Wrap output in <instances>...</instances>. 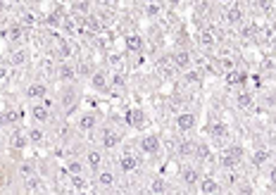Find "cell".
I'll return each mask as SVG.
<instances>
[{"label": "cell", "mask_w": 276, "mask_h": 195, "mask_svg": "<svg viewBox=\"0 0 276 195\" xmlns=\"http://www.w3.org/2000/svg\"><path fill=\"white\" fill-rule=\"evenodd\" d=\"M245 160V148L241 143H234V145H226L219 153V167L226 169V171H234L236 167H241Z\"/></svg>", "instance_id": "cell-1"}, {"label": "cell", "mask_w": 276, "mask_h": 195, "mask_svg": "<svg viewBox=\"0 0 276 195\" xmlns=\"http://www.w3.org/2000/svg\"><path fill=\"white\" fill-rule=\"evenodd\" d=\"M124 122L131 129H145L148 126V114H145L143 107H129L124 114Z\"/></svg>", "instance_id": "cell-2"}, {"label": "cell", "mask_w": 276, "mask_h": 195, "mask_svg": "<svg viewBox=\"0 0 276 195\" xmlns=\"http://www.w3.org/2000/svg\"><path fill=\"white\" fill-rule=\"evenodd\" d=\"M91 88L96 91V93H110V71L105 69H96L93 74H91Z\"/></svg>", "instance_id": "cell-3"}, {"label": "cell", "mask_w": 276, "mask_h": 195, "mask_svg": "<svg viewBox=\"0 0 276 195\" xmlns=\"http://www.w3.org/2000/svg\"><path fill=\"white\" fill-rule=\"evenodd\" d=\"M174 126H176V131H181V133L195 131V126H198V114H195V112H179L176 119H174Z\"/></svg>", "instance_id": "cell-4"}, {"label": "cell", "mask_w": 276, "mask_h": 195, "mask_svg": "<svg viewBox=\"0 0 276 195\" xmlns=\"http://www.w3.org/2000/svg\"><path fill=\"white\" fill-rule=\"evenodd\" d=\"M124 48L134 55H140V53H145V38L138 31H129L124 36Z\"/></svg>", "instance_id": "cell-5"}, {"label": "cell", "mask_w": 276, "mask_h": 195, "mask_svg": "<svg viewBox=\"0 0 276 195\" xmlns=\"http://www.w3.org/2000/svg\"><path fill=\"white\" fill-rule=\"evenodd\" d=\"M138 148H140V153L145 155H157L160 148H162V140H160L157 133H145L143 138L138 140Z\"/></svg>", "instance_id": "cell-6"}, {"label": "cell", "mask_w": 276, "mask_h": 195, "mask_svg": "<svg viewBox=\"0 0 276 195\" xmlns=\"http://www.w3.org/2000/svg\"><path fill=\"white\" fill-rule=\"evenodd\" d=\"M24 122V110L22 107H5L0 112V126H17Z\"/></svg>", "instance_id": "cell-7"}, {"label": "cell", "mask_w": 276, "mask_h": 195, "mask_svg": "<svg viewBox=\"0 0 276 195\" xmlns=\"http://www.w3.org/2000/svg\"><path fill=\"white\" fill-rule=\"evenodd\" d=\"M122 145V133L114 131V129H103V136H100V148L105 150H114Z\"/></svg>", "instance_id": "cell-8"}, {"label": "cell", "mask_w": 276, "mask_h": 195, "mask_svg": "<svg viewBox=\"0 0 276 195\" xmlns=\"http://www.w3.org/2000/svg\"><path fill=\"white\" fill-rule=\"evenodd\" d=\"M200 179H203V171H200L198 164H186L183 171H181V181L186 183L188 188H195L200 183Z\"/></svg>", "instance_id": "cell-9"}, {"label": "cell", "mask_w": 276, "mask_h": 195, "mask_svg": "<svg viewBox=\"0 0 276 195\" xmlns=\"http://www.w3.org/2000/svg\"><path fill=\"white\" fill-rule=\"evenodd\" d=\"M98 124H100V119H98L96 112H81V114H79V119H76V129H79L81 133L93 131Z\"/></svg>", "instance_id": "cell-10"}, {"label": "cell", "mask_w": 276, "mask_h": 195, "mask_svg": "<svg viewBox=\"0 0 276 195\" xmlns=\"http://www.w3.org/2000/svg\"><path fill=\"white\" fill-rule=\"evenodd\" d=\"M86 167L91 169L93 174H98L100 169H103V164H105V155H103V150H98V148H91L88 153H86Z\"/></svg>", "instance_id": "cell-11"}, {"label": "cell", "mask_w": 276, "mask_h": 195, "mask_svg": "<svg viewBox=\"0 0 276 195\" xmlns=\"http://www.w3.org/2000/svg\"><path fill=\"white\" fill-rule=\"evenodd\" d=\"M0 38H7L10 43L19 45V43H24V38H27V27H24V24H12L7 31L0 33Z\"/></svg>", "instance_id": "cell-12"}, {"label": "cell", "mask_w": 276, "mask_h": 195, "mask_svg": "<svg viewBox=\"0 0 276 195\" xmlns=\"http://www.w3.org/2000/svg\"><path fill=\"white\" fill-rule=\"evenodd\" d=\"M198 191L203 195H219L221 183H219V179H214V176H203L200 183H198Z\"/></svg>", "instance_id": "cell-13"}, {"label": "cell", "mask_w": 276, "mask_h": 195, "mask_svg": "<svg viewBox=\"0 0 276 195\" xmlns=\"http://www.w3.org/2000/svg\"><path fill=\"white\" fill-rule=\"evenodd\" d=\"M55 69H57V79H60V81H65V84H71V81L79 76L76 67H74L71 62H67V60H65V62H60Z\"/></svg>", "instance_id": "cell-14"}, {"label": "cell", "mask_w": 276, "mask_h": 195, "mask_svg": "<svg viewBox=\"0 0 276 195\" xmlns=\"http://www.w3.org/2000/svg\"><path fill=\"white\" fill-rule=\"evenodd\" d=\"M24 98H27V100H45V98H48V86L43 84V81H34V84L27 86Z\"/></svg>", "instance_id": "cell-15"}, {"label": "cell", "mask_w": 276, "mask_h": 195, "mask_svg": "<svg viewBox=\"0 0 276 195\" xmlns=\"http://www.w3.org/2000/svg\"><path fill=\"white\" fill-rule=\"evenodd\" d=\"M236 107L243 112H252L255 110V96H252V91H238L236 93Z\"/></svg>", "instance_id": "cell-16"}, {"label": "cell", "mask_w": 276, "mask_h": 195, "mask_svg": "<svg viewBox=\"0 0 276 195\" xmlns=\"http://www.w3.org/2000/svg\"><path fill=\"white\" fill-rule=\"evenodd\" d=\"M248 74L245 71H241V69H231V71H226L224 74V81L229 86H234V88H245V84H248Z\"/></svg>", "instance_id": "cell-17"}, {"label": "cell", "mask_w": 276, "mask_h": 195, "mask_svg": "<svg viewBox=\"0 0 276 195\" xmlns=\"http://www.w3.org/2000/svg\"><path fill=\"white\" fill-rule=\"evenodd\" d=\"M224 19L229 22V24H243V19H245V12H243V7L238 5V2H234V5H229L226 7V12H224Z\"/></svg>", "instance_id": "cell-18"}, {"label": "cell", "mask_w": 276, "mask_h": 195, "mask_svg": "<svg viewBox=\"0 0 276 195\" xmlns=\"http://www.w3.org/2000/svg\"><path fill=\"white\" fill-rule=\"evenodd\" d=\"M174 67L181 71H186V69H191V65H193V55L188 53V50H183V48H179L176 53H174Z\"/></svg>", "instance_id": "cell-19"}, {"label": "cell", "mask_w": 276, "mask_h": 195, "mask_svg": "<svg viewBox=\"0 0 276 195\" xmlns=\"http://www.w3.org/2000/svg\"><path fill=\"white\" fill-rule=\"evenodd\" d=\"M31 117H34V122L38 126L48 124V122H50V107H48L45 102H38V105L31 107Z\"/></svg>", "instance_id": "cell-20"}, {"label": "cell", "mask_w": 276, "mask_h": 195, "mask_svg": "<svg viewBox=\"0 0 276 195\" xmlns=\"http://www.w3.org/2000/svg\"><path fill=\"white\" fill-rule=\"evenodd\" d=\"M7 145H10V150H24L29 145V138H27V131H22V129H17L10 133V138H7Z\"/></svg>", "instance_id": "cell-21"}, {"label": "cell", "mask_w": 276, "mask_h": 195, "mask_svg": "<svg viewBox=\"0 0 276 195\" xmlns=\"http://www.w3.org/2000/svg\"><path fill=\"white\" fill-rule=\"evenodd\" d=\"M119 171H124V174H131V171H136L138 164H140V160H138L134 153H124L122 157H119Z\"/></svg>", "instance_id": "cell-22"}, {"label": "cell", "mask_w": 276, "mask_h": 195, "mask_svg": "<svg viewBox=\"0 0 276 195\" xmlns=\"http://www.w3.org/2000/svg\"><path fill=\"white\" fill-rule=\"evenodd\" d=\"M60 100H62V107L71 110V107H76V102H79V93H76L74 88H62V91H60Z\"/></svg>", "instance_id": "cell-23"}, {"label": "cell", "mask_w": 276, "mask_h": 195, "mask_svg": "<svg viewBox=\"0 0 276 195\" xmlns=\"http://www.w3.org/2000/svg\"><path fill=\"white\" fill-rule=\"evenodd\" d=\"M96 183L100 188H112L114 183H117V176H114V171H107V169H100L96 174Z\"/></svg>", "instance_id": "cell-24"}, {"label": "cell", "mask_w": 276, "mask_h": 195, "mask_svg": "<svg viewBox=\"0 0 276 195\" xmlns=\"http://www.w3.org/2000/svg\"><path fill=\"white\" fill-rule=\"evenodd\" d=\"M27 138H29V145H43V140H45V131H43V126H29L27 129Z\"/></svg>", "instance_id": "cell-25"}, {"label": "cell", "mask_w": 276, "mask_h": 195, "mask_svg": "<svg viewBox=\"0 0 276 195\" xmlns=\"http://www.w3.org/2000/svg\"><path fill=\"white\" fill-rule=\"evenodd\" d=\"M269 160H272V153H269L267 148H257V150H252V155H250L252 167H262V164H267Z\"/></svg>", "instance_id": "cell-26"}, {"label": "cell", "mask_w": 276, "mask_h": 195, "mask_svg": "<svg viewBox=\"0 0 276 195\" xmlns=\"http://www.w3.org/2000/svg\"><path fill=\"white\" fill-rule=\"evenodd\" d=\"M198 41H200L203 48H214V45H217V36H214L212 29H203V31L198 33Z\"/></svg>", "instance_id": "cell-27"}, {"label": "cell", "mask_w": 276, "mask_h": 195, "mask_svg": "<svg viewBox=\"0 0 276 195\" xmlns=\"http://www.w3.org/2000/svg\"><path fill=\"white\" fill-rule=\"evenodd\" d=\"M24 62H27V50H24V48L10 50V55H7V65H10V67H19V65H24Z\"/></svg>", "instance_id": "cell-28"}, {"label": "cell", "mask_w": 276, "mask_h": 195, "mask_svg": "<svg viewBox=\"0 0 276 195\" xmlns=\"http://www.w3.org/2000/svg\"><path fill=\"white\" fill-rule=\"evenodd\" d=\"M207 133L212 138H229V126L224 124V122H214V124L207 129Z\"/></svg>", "instance_id": "cell-29"}, {"label": "cell", "mask_w": 276, "mask_h": 195, "mask_svg": "<svg viewBox=\"0 0 276 195\" xmlns=\"http://www.w3.org/2000/svg\"><path fill=\"white\" fill-rule=\"evenodd\" d=\"M209 155H212V150H209V145H207L205 140H200V143H195V162H205V160H209Z\"/></svg>", "instance_id": "cell-30"}, {"label": "cell", "mask_w": 276, "mask_h": 195, "mask_svg": "<svg viewBox=\"0 0 276 195\" xmlns=\"http://www.w3.org/2000/svg\"><path fill=\"white\" fill-rule=\"evenodd\" d=\"M83 167H86V162H81V160H67V162H65V171H67L69 176L83 174Z\"/></svg>", "instance_id": "cell-31"}, {"label": "cell", "mask_w": 276, "mask_h": 195, "mask_svg": "<svg viewBox=\"0 0 276 195\" xmlns=\"http://www.w3.org/2000/svg\"><path fill=\"white\" fill-rule=\"evenodd\" d=\"M24 183H27V186H24V191H27L29 195H38L43 191V183H41V179H38L36 174H34V176H29Z\"/></svg>", "instance_id": "cell-32"}, {"label": "cell", "mask_w": 276, "mask_h": 195, "mask_svg": "<svg viewBox=\"0 0 276 195\" xmlns=\"http://www.w3.org/2000/svg\"><path fill=\"white\" fill-rule=\"evenodd\" d=\"M183 81L191 84V86H200L203 84V74H200V69H193V67H191V69L183 71Z\"/></svg>", "instance_id": "cell-33"}, {"label": "cell", "mask_w": 276, "mask_h": 195, "mask_svg": "<svg viewBox=\"0 0 276 195\" xmlns=\"http://www.w3.org/2000/svg\"><path fill=\"white\" fill-rule=\"evenodd\" d=\"M69 55H71V45H69L67 38H60V43H57V57L65 62V60H69Z\"/></svg>", "instance_id": "cell-34"}, {"label": "cell", "mask_w": 276, "mask_h": 195, "mask_svg": "<svg viewBox=\"0 0 276 195\" xmlns=\"http://www.w3.org/2000/svg\"><path fill=\"white\" fill-rule=\"evenodd\" d=\"M241 36H243V38H255V36H257V27H255V24H245V27L241 29Z\"/></svg>", "instance_id": "cell-35"}, {"label": "cell", "mask_w": 276, "mask_h": 195, "mask_svg": "<svg viewBox=\"0 0 276 195\" xmlns=\"http://www.w3.org/2000/svg\"><path fill=\"white\" fill-rule=\"evenodd\" d=\"M150 191L155 195H162L167 191V186H165V181H162V179H155V181L150 183Z\"/></svg>", "instance_id": "cell-36"}, {"label": "cell", "mask_w": 276, "mask_h": 195, "mask_svg": "<svg viewBox=\"0 0 276 195\" xmlns=\"http://www.w3.org/2000/svg\"><path fill=\"white\" fill-rule=\"evenodd\" d=\"M262 69L267 71V74H276V57H267L262 65Z\"/></svg>", "instance_id": "cell-37"}, {"label": "cell", "mask_w": 276, "mask_h": 195, "mask_svg": "<svg viewBox=\"0 0 276 195\" xmlns=\"http://www.w3.org/2000/svg\"><path fill=\"white\" fill-rule=\"evenodd\" d=\"M74 10H76V12L88 14V12H91V2H88V0H79V2L74 5Z\"/></svg>", "instance_id": "cell-38"}, {"label": "cell", "mask_w": 276, "mask_h": 195, "mask_svg": "<svg viewBox=\"0 0 276 195\" xmlns=\"http://www.w3.org/2000/svg\"><path fill=\"white\" fill-rule=\"evenodd\" d=\"M19 171H22V174H24V176H34V174H36V169L31 167V162H22V164H19Z\"/></svg>", "instance_id": "cell-39"}, {"label": "cell", "mask_w": 276, "mask_h": 195, "mask_svg": "<svg viewBox=\"0 0 276 195\" xmlns=\"http://www.w3.org/2000/svg\"><path fill=\"white\" fill-rule=\"evenodd\" d=\"M19 24H24V27H34V24H36V17H34L31 12H24V14H22V22H19Z\"/></svg>", "instance_id": "cell-40"}, {"label": "cell", "mask_w": 276, "mask_h": 195, "mask_svg": "<svg viewBox=\"0 0 276 195\" xmlns=\"http://www.w3.org/2000/svg\"><path fill=\"white\" fill-rule=\"evenodd\" d=\"M71 183H74V188H79V191L86 188V179H83L81 174H79V176H71Z\"/></svg>", "instance_id": "cell-41"}, {"label": "cell", "mask_w": 276, "mask_h": 195, "mask_svg": "<svg viewBox=\"0 0 276 195\" xmlns=\"http://www.w3.org/2000/svg\"><path fill=\"white\" fill-rule=\"evenodd\" d=\"M7 74H10V65L7 62H0V81H5Z\"/></svg>", "instance_id": "cell-42"}, {"label": "cell", "mask_w": 276, "mask_h": 195, "mask_svg": "<svg viewBox=\"0 0 276 195\" xmlns=\"http://www.w3.org/2000/svg\"><path fill=\"white\" fill-rule=\"evenodd\" d=\"M145 14H148V17H157V14H160V5H148V7H145Z\"/></svg>", "instance_id": "cell-43"}, {"label": "cell", "mask_w": 276, "mask_h": 195, "mask_svg": "<svg viewBox=\"0 0 276 195\" xmlns=\"http://www.w3.org/2000/svg\"><path fill=\"white\" fill-rule=\"evenodd\" d=\"M110 65H112V67H122V57H119V55H110Z\"/></svg>", "instance_id": "cell-44"}, {"label": "cell", "mask_w": 276, "mask_h": 195, "mask_svg": "<svg viewBox=\"0 0 276 195\" xmlns=\"http://www.w3.org/2000/svg\"><path fill=\"white\" fill-rule=\"evenodd\" d=\"M269 183H272V186H276V164L272 167V171H269Z\"/></svg>", "instance_id": "cell-45"}, {"label": "cell", "mask_w": 276, "mask_h": 195, "mask_svg": "<svg viewBox=\"0 0 276 195\" xmlns=\"http://www.w3.org/2000/svg\"><path fill=\"white\" fill-rule=\"evenodd\" d=\"M134 195H143V193H134Z\"/></svg>", "instance_id": "cell-46"}, {"label": "cell", "mask_w": 276, "mask_h": 195, "mask_svg": "<svg viewBox=\"0 0 276 195\" xmlns=\"http://www.w3.org/2000/svg\"><path fill=\"white\" fill-rule=\"evenodd\" d=\"M269 195H276V193H269Z\"/></svg>", "instance_id": "cell-47"}, {"label": "cell", "mask_w": 276, "mask_h": 195, "mask_svg": "<svg viewBox=\"0 0 276 195\" xmlns=\"http://www.w3.org/2000/svg\"><path fill=\"white\" fill-rule=\"evenodd\" d=\"M38 195H43V193H38Z\"/></svg>", "instance_id": "cell-48"}]
</instances>
